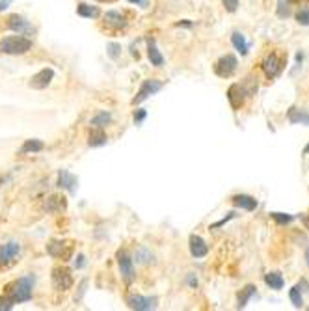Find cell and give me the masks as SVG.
Masks as SVG:
<instances>
[{
	"mask_svg": "<svg viewBox=\"0 0 309 311\" xmlns=\"http://www.w3.org/2000/svg\"><path fill=\"white\" fill-rule=\"evenodd\" d=\"M32 287H34V276H24L19 278L17 282H13V285L8 287V292L4 294L10 304H21V302H28L32 298Z\"/></svg>",
	"mask_w": 309,
	"mask_h": 311,
	"instance_id": "cell-1",
	"label": "cell"
},
{
	"mask_svg": "<svg viewBox=\"0 0 309 311\" xmlns=\"http://www.w3.org/2000/svg\"><path fill=\"white\" fill-rule=\"evenodd\" d=\"M32 48V39L23 38V36H10V38L2 39L0 50L6 54H24Z\"/></svg>",
	"mask_w": 309,
	"mask_h": 311,
	"instance_id": "cell-2",
	"label": "cell"
},
{
	"mask_svg": "<svg viewBox=\"0 0 309 311\" xmlns=\"http://www.w3.org/2000/svg\"><path fill=\"white\" fill-rule=\"evenodd\" d=\"M285 62H287V54H285V56H280L278 52H272L270 56H266L262 60L261 67H262V71H264V75L268 76V78H276V76L283 71Z\"/></svg>",
	"mask_w": 309,
	"mask_h": 311,
	"instance_id": "cell-3",
	"label": "cell"
},
{
	"mask_svg": "<svg viewBox=\"0 0 309 311\" xmlns=\"http://www.w3.org/2000/svg\"><path fill=\"white\" fill-rule=\"evenodd\" d=\"M237 71V58L233 54H225L214 64V73L222 78H229Z\"/></svg>",
	"mask_w": 309,
	"mask_h": 311,
	"instance_id": "cell-4",
	"label": "cell"
},
{
	"mask_svg": "<svg viewBox=\"0 0 309 311\" xmlns=\"http://www.w3.org/2000/svg\"><path fill=\"white\" fill-rule=\"evenodd\" d=\"M160 88H162V82H160V80H155V78L143 80V84L140 86L138 94L134 95V99H132V104H138V103H142V101H145L149 95L157 94Z\"/></svg>",
	"mask_w": 309,
	"mask_h": 311,
	"instance_id": "cell-5",
	"label": "cell"
},
{
	"mask_svg": "<svg viewBox=\"0 0 309 311\" xmlns=\"http://www.w3.org/2000/svg\"><path fill=\"white\" fill-rule=\"evenodd\" d=\"M19 252H21V244L15 242V240H11L8 244H2L0 246V264L6 266V264L13 263V261L17 259Z\"/></svg>",
	"mask_w": 309,
	"mask_h": 311,
	"instance_id": "cell-6",
	"label": "cell"
},
{
	"mask_svg": "<svg viewBox=\"0 0 309 311\" xmlns=\"http://www.w3.org/2000/svg\"><path fill=\"white\" fill-rule=\"evenodd\" d=\"M127 304L131 310L136 311H149L157 308V298H145V296H140V294H131L127 298Z\"/></svg>",
	"mask_w": 309,
	"mask_h": 311,
	"instance_id": "cell-7",
	"label": "cell"
},
{
	"mask_svg": "<svg viewBox=\"0 0 309 311\" xmlns=\"http://www.w3.org/2000/svg\"><path fill=\"white\" fill-rule=\"evenodd\" d=\"M52 283H54V287L60 289V291H67V289L73 285L71 272H69L67 268H62V266L54 268V270H52Z\"/></svg>",
	"mask_w": 309,
	"mask_h": 311,
	"instance_id": "cell-8",
	"label": "cell"
},
{
	"mask_svg": "<svg viewBox=\"0 0 309 311\" xmlns=\"http://www.w3.org/2000/svg\"><path fill=\"white\" fill-rule=\"evenodd\" d=\"M52 78H54V71L50 67H45V69H41L39 73H36V75L30 78V88L43 90V88H47L52 82Z\"/></svg>",
	"mask_w": 309,
	"mask_h": 311,
	"instance_id": "cell-9",
	"label": "cell"
},
{
	"mask_svg": "<svg viewBox=\"0 0 309 311\" xmlns=\"http://www.w3.org/2000/svg\"><path fill=\"white\" fill-rule=\"evenodd\" d=\"M118 264H119L123 280L127 283H131L134 280V266H132V259L129 257L127 252H119L118 254Z\"/></svg>",
	"mask_w": 309,
	"mask_h": 311,
	"instance_id": "cell-10",
	"label": "cell"
},
{
	"mask_svg": "<svg viewBox=\"0 0 309 311\" xmlns=\"http://www.w3.org/2000/svg\"><path fill=\"white\" fill-rule=\"evenodd\" d=\"M227 99H229V104L233 106L235 110H238V108L244 104V99H246V90H244L240 84L229 86V90H227Z\"/></svg>",
	"mask_w": 309,
	"mask_h": 311,
	"instance_id": "cell-11",
	"label": "cell"
},
{
	"mask_svg": "<svg viewBox=\"0 0 309 311\" xmlns=\"http://www.w3.org/2000/svg\"><path fill=\"white\" fill-rule=\"evenodd\" d=\"M190 254L194 255L196 259L199 257H205L209 254V246L205 244V240L199 235H192L190 237Z\"/></svg>",
	"mask_w": 309,
	"mask_h": 311,
	"instance_id": "cell-12",
	"label": "cell"
},
{
	"mask_svg": "<svg viewBox=\"0 0 309 311\" xmlns=\"http://www.w3.org/2000/svg\"><path fill=\"white\" fill-rule=\"evenodd\" d=\"M287 120H289L292 125H309V114L308 110H304V108H296V106H292L287 114Z\"/></svg>",
	"mask_w": 309,
	"mask_h": 311,
	"instance_id": "cell-13",
	"label": "cell"
},
{
	"mask_svg": "<svg viewBox=\"0 0 309 311\" xmlns=\"http://www.w3.org/2000/svg\"><path fill=\"white\" fill-rule=\"evenodd\" d=\"M104 23H106V26H110V28H125L127 26V21L123 17L119 11H106V15H104Z\"/></svg>",
	"mask_w": 309,
	"mask_h": 311,
	"instance_id": "cell-14",
	"label": "cell"
},
{
	"mask_svg": "<svg viewBox=\"0 0 309 311\" xmlns=\"http://www.w3.org/2000/svg\"><path fill=\"white\" fill-rule=\"evenodd\" d=\"M233 205L244 209V211H255L257 199L252 198V196H246V194H237V196H233Z\"/></svg>",
	"mask_w": 309,
	"mask_h": 311,
	"instance_id": "cell-15",
	"label": "cell"
},
{
	"mask_svg": "<svg viewBox=\"0 0 309 311\" xmlns=\"http://www.w3.org/2000/svg\"><path fill=\"white\" fill-rule=\"evenodd\" d=\"M76 177L75 175H71L67 170H62L58 173V187L60 189H67L69 192H75L76 190Z\"/></svg>",
	"mask_w": 309,
	"mask_h": 311,
	"instance_id": "cell-16",
	"label": "cell"
},
{
	"mask_svg": "<svg viewBox=\"0 0 309 311\" xmlns=\"http://www.w3.org/2000/svg\"><path fill=\"white\" fill-rule=\"evenodd\" d=\"M264 283L270 289H274V291H280V289H283V285H285V280H283V276L280 272H268L264 276Z\"/></svg>",
	"mask_w": 309,
	"mask_h": 311,
	"instance_id": "cell-17",
	"label": "cell"
},
{
	"mask_svg": "<svg viewBox=\"0 0 309 311\" xmlns=\"http://www.w3.org/2000/svg\"><path fill=\"white\" fill-rule=\"evenodd\" d=\"M88 144H90L92 147H99V145H104V144H106V134H104L103 127H95L94 131L90 132Z\"/></svg>",
	"mask_w": 309,
	"mask_h": 311,
	"instance_id": "cell-18",
	"label": "cell"
},
{
	"mask_svg": "<svg viewBox=\"0 0 309 311\" xmlns=\"http://www.w3.org/2000/svg\"><path fill=\"white\" fill-rule=\"evenodd\" d=\"M231 41H233V47L240 52V54H248V48H250V45H248V41H246V38H244L240 32H233V36H231Z\"/></svg>",
	"mask_w": 309,
	"mask_h": 311,
	"instance_id": "cell-19",
	"label": "cell"
},
{
	"mask_svg": "<svg viewBox=\"0 0 309 311\" xmlns=\"http://www.w3.org/2000/svg\"><path fill=\"white\" fill-rule=\"evenodd\" d=\"M8 26H10L11 30H15V32H23V30L28 28L30 24L24 17H21V15H11L10 19H8Z\"/></svg>",
	"mask_w": 309,
	"mask_h": 311,
	"instance_id": "cell-20",
	"label": "cell"
},
{
	"mask_svg": "<svg viewBox=\"0 0 309 311\" xmlns=\"http://www.w3.org/2000/svg\"><path fill=\"white\" fill-rule=\"evenodd\" d=\"M147 54H149L151 64H153L155 67H160L162 64H164V56L160 54V50L157 48V45H155L153 41L149 43V52H147Z\"/></svg>",
	"mask_w": 309,
	"mask_h": 311,
	"instance_id": "cell-21",
	"label": "cell"
},
{
	"mask_svg": "<svg viewBox=\"0 0 309 311\" xmlns=\"http://www.w3.org/2000/svg\"><path fill=\"white\" fill-rule=\"evenodd\" d=\"M76 13L80 17H86V19H92V17H97L99 15V10L95 6H88V4H78L76 8Z\"/></svg>",
	"mask_w": 309,
	"mask_h": 311,
	"instance_id": "cell-22",
	"label": "cell"
},
{
	"mask_svg": "<svg viewBox=\"0 0 309 311\" xmlns=\"http://www.w3.org/2000/svg\"><path fill=\"white\" fill-rule=\"evenodd\" d=\"M43 142L39 140H26L24 144H23V147H21V151L23 153H38V151H43Z\"/></svg>",
	"mask_w": 309,
	"mask_h": 311,
	"instance_id": "cell-23",
	"label": "cell"
},
{
	"mask_svg": "<svg viewBox=\"0 0 309 311\" xmlns=\"http://www.w3.org/2000/svg\"><path fill=\"white\" fill-rule=\"evenodd\" d=\"M64 246H66V242H56V240H52V242L47 246V250H48V254L54 255V257H67V254L64 252Z\"/></svg>",
	"mask_w": 309,
	"mask_h": 311,
	"instance_id": "cell-24",
	"label": "cell"
},
{
	"mask_svg": "<svg viewBox=\"0 0 309 311\" xmlns=\"http://www.w3.org/2000/svg\"><path fill=\"white\" fill-rule=\"evenodd\" d=\"M290 302H292V306L294 308H302L304 306V298H302V289H300L298 285H294L292 289H290Z\"/></svg>",
	"mask_w": 309,
	"mask_h": 311,
	"instance_id": "cell-25",
	"label": "cell"
},
{
	"mask_svg": "<svg viewBox=\"0 0 309 311\" xmlns=\"http://www.w3.org/2000/svg\"><path fill=\"white\" fill-rule=\"evenodd\" d=\"M255 285H248V287H244V291L238 294V308H244L246 304H248V300H250V296H252L253 292H255Z\"/></svg>",
	"mask_w": 309,
	"mask_h": 311,
	"instance_id": "cell-26",
	"label": "cell"
},
{
	"mask_svg": "<svg viewBox=\"0 0 309 311\" xmlns=\"http://www.w3.org/2000/svg\"><path fill=\"white\" fill-rule=\"evenodd\" d=\"M110 121H112V116H110V114L99 112L94 120H92V125H94V127H104V125H108Z\"/></svg>",
	"mask_w": 309,
	"mask_h": 311,
	"instance_id": "cell-27",
	"label": "cell"
},
{
	"mask_svg": "<svg viewBox=\"0 0 309 311\" xmlns=\"http://www.w3.org/2000/svg\"><path fill=\"white\" fill-rule=\"evenodd\" d=\"M272 218H274L278 224H289V222L294 220L292 215H285V213H272Z\"/></svg>",
	"mask_w": 309,
	"mask_h": 311,
	"instance_id": "cell-28",
	"label": "cell"
},
{
	"mask_svg": "<svg viewBox=\"0 0 309 311\" xmlns=\"http://www.w3.org/2000/svg\"><path fill=\"white\" fill-rule=\"evenodd\" d=\"M296 19H298L300 24L308 26V24H309V8H302V10L296 13Z\"/></svg>",
	"mask_w": 309,
	"mask_h": 311,
	"instance_id": "cell-29",
	"label": "cell"
},
{
	"mask_svg": "<svg viewBox=\"0 0 309 311\" xmlns=\"http://www.w3.org/2000/svg\"><path fill=\"white\" fill-rule=\"evenodd\" d=\"M225 6V10L229 11V13H235L237 8H238V0H222Z\"/></svg>",
	"mask_w": 309,
	"mask_h": 311,
	"instance_id": "cell-30",
	"label": "cell"
},
{
	"mask_svg": "<svg viewBox=\"0 0 309 311\" xmlns=\"http://www.w3.org/2000/svg\"><path fill=\"white\" fill-rule=\"evenodd\" d=\"M119 50H121V47H119L118 43H110V45H108V54H110V58H118Z\"/></svg>",
	"mask_w": 309,
	"mask_h": 311,
	"instance_id": "cell-31",
	"label": "cell"
},
{
	"mask_svg": "<svg viewBox=\"0 0 309 311\" xmlns=\"http://www.w3.org/2000/svg\"><path fill=\"white\" fill-rule=\"evenodd\" d=\"M287 4H289V2L283 4V0H280V8H278V15H280V17H287V15H289V6H287Z\"/></svg>",
	"mask_w": 309,
	"mask_h": 311,
	"instance_id": "cell-32",
	"label": "cell"
},
{
	"mask_svg": "<svg viewBox=\"0 0 309 311\" xmlns=\"http://www.w3.org/2000/svg\"><path fill=\"white\" fill-rule=\"evenodd\" d=\"M145 116H147V112H145V110H136V112H134V121L142 123L143 120H145Z\"/></svg>",
	"mask_w": 309,
	"mask_h": 311,
	"instance_id": "cell-33",
	"label": "cell"
},
{
	"mask_svg": "<svg viewBox=\"0 0 309 311\" xmlns=\"http://www.w3.org/2000/svg\"><path fill=\"white\" fill-rule=\"evenodd\" d=\"M76 259H78V261H75V266H76V268H80V266L84 264V255H78Z\"/></svg>",
	"mask_w": 309,
	"mask_h": 311,
	"instance_id": "cell-34",
	"label": "cell"
},
{
	"mask_svg": "<svg viewBox=\"0 0 309 311\" xmlns=\"http://www.w3.org/2000/svg\"><path fill=\"white\" fill-rule=\"evenodd\" d=\"M10 2H11V0H0V11H2V10H6Z\"/></svg>",
	"mask_w": 309,
	"mask_h": 311,
	"instance_id": "cell-35",
	"label": "cell"
},
{
	"mask_svg": "<svg viewBox=\"0 0 309 311\" xmlns=\"http://www.w3.org/2000/svg\"><path fill=\"white\" fill-rule=\"evenodd\" d=\"M188 283H190L192 287H196V285H197V280L194 278V276H190V278H188Z\"/></svg>",
	"mask_w": 309,
	"mask_h": 311,
	"instance_id": "cell-36",
	"label": "cell"
},
{
	"mask_svg": "<svg viewBox=\"0 0 309 311\" xmlns=\"http://www.w3.org/2000/svg\"><path fill=\"white\" fill-rule=\"evenodd\" d=\"M129 2H132V4H142V6H147V2H145V0H129Z\"/></svg>",
	"mask_w": 309,
	"mask_h": 311,
	"instance_id": "cell-37",
	"label": "cell"
},
{
	"mask_svg": "<svg viewBox=\"0 0 309 311\" xmlns=\"http://www.w3.org/2000/svg\"><path fill=\"white\" fill-rule=\"evenodd\" d=\"M290 4H304V2H308V0H289Z\"/></svg>",
	"mask_w": 309,
	"mask_h": 311,
	"instance_id": "cell-38",
	"label": "cell"
},
{
	"mask_svg": "<svg viewBox=\"0 0 309 311\" xmlns=\"http://www.w3.org/2000/svg\"><path fill=\"white\" fill-rule=\"evenodd\" d=\"M304 155H309V144L306 145V147H304Z\"/></svg>",
	"mask_w": 309,
	"mask_h": 311,
	"instance_id": "cell-39",
	"label": "cell"
},
{
	"mask_svg": "<svg viewBox=\"0 0 309 311\" xmlns=\"http://www.w3.org/2000/svg\"><path fill=\"white\" fill-rule=\"evenodd\" d=\"M306 259H308V264H309V250L306 252Z\"/></svg>",
	"mask_w": 309,
	"mask_h": 311,
	"instance_id": "cell-40",
	"label": "cell"
},
{
	"mask_svg": "<svg viewBox=\"0 0 309 311\" xmlns=\"http://www.w3.org/2000/svg\"><path fill=\"white\" fill-rule=\"evenodd\" d=\"M97 2H114V0H97Z\"/></svg>",
	"mask_w": 309,
	"mask_h": 311,
	"instance_id": "cell-41",
	"label": "cell"
}]
</instances>
